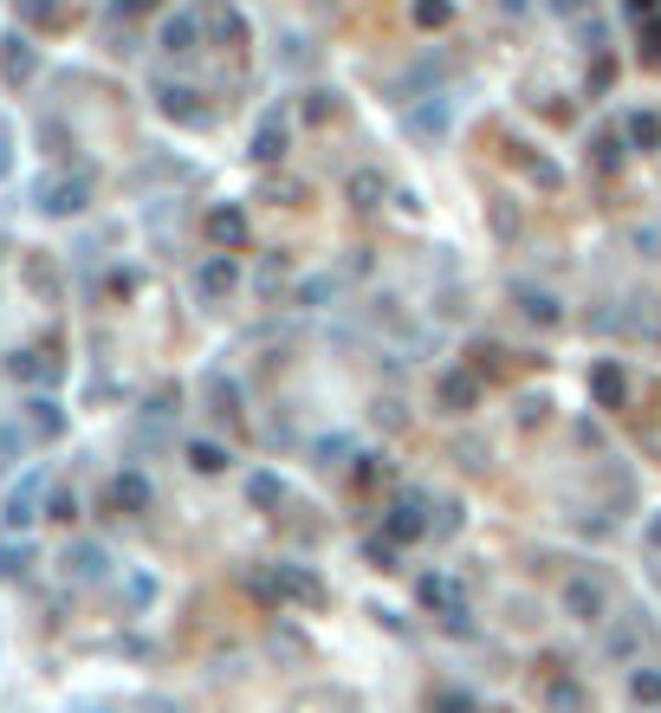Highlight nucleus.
<instances>
[{
	"label": "nucleus",
	"instance_id": "9b49d317",
	"mask_svg": "<svg viewBox=\"0 0 661 713\" xmlns=\"http://www.w3.org/2000/svg\"><path fill=\"white\" fill-rule=\"evenodd\" d=\"M603 655H609V661H636V655H642V630H636V623H616V630L603 636Z\"/></svg>",
	"mask_w": 661,
	"mask_h": 713
},
{
	"label": "nucleus",
	"instance_id": "dca6fc26",
	"mask_svg": "<svg viewBox=\"0 0 661 713\" xmlns=\"http://www.w3.org/2000/svg\"><path fill=\"white\" fill-rule=\"evenodd\" d=\"M189 461H195L202 474H220V467H227V454H220L215 441H195V448H189Z\"/></svg>",
	"mask_w": 661,
	"mask_h": 713
},
{
	"label": "nucleus",
	"instance_id": "ddd939ff",
	"mask_svg": "<svg viewBox=\"0 0 661 713\" xmlns=\"http://www.w3.org/2000/svg\"><path fill=\"white\" fill-rule=\"evenodd\" d=\"M26 565H33V545H13V539H7V545H0V577H20Z\"/></svg>",
	"mask_w": 661,
	"mask_h": 713
},
{
	"label": "nucleus",
	"instance_id": "20e7f679",
	"mask_svg": "<svg viewBox=\"0 0 661 713\" xmlns=\"http://www.w3.org/2000/svg\"><path fill=\"white\" fill-rule=\"evenodd\" d=\"M538 694H545V708L551 713H590V694L578 675H565L558 661H545V675H538Z\"/></svg>",
	"mask_w": 661,
	"mask_h": 713
},
{
	"label": "nucleus",
	"instance_id": "4468645a",
	"mask_svg": "<svg viewBox=\"0 0 661 713\" xmlns=\"http://www.w3.org/2000/svg\"><path fill=\"white\" fill-rule=\"evenodd\" d=\"M26 409H33V428H39V434H59V428H66L59 403H46V396H39V403H26Z\"/></svg>",
	"mask_w": 661,
	"mask_h": 713
},
{
	"label": "nucleus",
	"instance_id": "2eb2a0df",
	"mask_svg": "<svg viewBox=\"0 0 661 713\" xmlns=\"http://www.w3.org/2000/svg\"><path fill=\"white\" fill-rule=\"evenodd\" d=\"M429 713H474V694H460V688H441L435 701H429Z\"/></svg>",
	"mask_w": 661,
	"mask_h": 713
},
{
	"label": "nucleus",
	"instance_id": "9d476101",
	"mask_svg": "<svg viewBox=\"0 0 661 713\" xmlns=\"http://www.w3.org/2000/svg\"><path fill=\"white\" fill-rule=\"evenodd\" d=\"M66 570H72L78 584H98V577L111 570V558H104V545H72V552H66Z\"/></svg>",
	"mask_w": 661,
	"mask_h": 713
},
{
	"label": "nucleus",
	"instance_id": "1a4fd4ad",
	"mask_svg": "<svg viewBox=\"0 0 661 713\" xmlns=\"http://www.w3.org/2000/svg\"><path fill=\"white\" fill-rule=\"evenodd\" d=\"M629 701L642 713L661 708V661H636V668H629Z\"/></svg>",
	"mask_w": 661,
	"mask_h": 713
},
{
	"label": "nucleus",
	"instance_id": "6e6552de",
	"mask_svg": "<svg viewBox=\"0 0 661 713\" xmlns=\"http://www.w3.org/2000/svg\"><path fill=\"white\" fill-rule=\"evenodd\" d=\"M39 208L46 214H78L84 208V182H66V176H53V182H39Z\"/></svg>",
	"mask_w": 661,
	"mask_h": 713
},
{
	"label": "nucleus",
	"instance_id": "39448f33",
	"mask_svg": "<svg viewBox=\"0 0 661 713\" xmlns=\"http://www.w3.org/2000/svg\"><path fill=\"white\" fill-rule=\"evenodd\" d=\"M422 506L429 499L422 494H402L396 506H389V545H415L422 532H429V519H422Z\"/></svg>",
	"mask_w": 661,
	"mask_h": 713
},
{
	"label": "nucleus",
	"instance_id": "423d86ee",
	"mask_svg": "<svg viewBox=\"0 0 661 713\" xmlns=\"http://www.w3.org/2000/svg\"><path fill=\"white\" fill-rule=\"evenodd\" d=\"M149 480L144 474H117V480H111V494H104V506H111V512H117V519H137V512H149Z\"/></svg>",
	"mask_w": 661,
	"mask_h": 713
},
{
	"label": "nucleus",
	"instance_id": "f03ea898",
	"mask_svg": "<svg viewBox=\"0 0 661 713\" xmlns=\"http://www.w3.org/2000/svg\"><path fill=\"white\" fill-rule=\"evenodd\" d=\"M558 616L565 623H609V584L603 577H590V570H565V584H558Z\"/></svg>",
	"mask_w": 661,
	"mask_h": 713
},
{
	"label": "nucleus",
	"instance_id": "aec40b11",
	"mask_svg": "<svg viewBox=\"0 0 661 713\" xmlns=\"http://www.w3.org/2000/svg\"><path fill=\"white\" fill-rule=\"evenodd\" d=\"M649 539H656V545H661V519H656V532H649Z\"/></svg>",
	"mask_w": 661,
	"mask_h": 713
},
{
	"label": "nucleus",
	"instance_id": "f8f14e48",
	"mask_svg": "<svg viewBox=\"0 0 661 713\" xmlns=\"http://www.w3.org/2000/svg\"><path fill=\"white\" fill-rule=\"evenodd\" d=\"M247 499L273 512V506H286V480H280V474H253V480H247Z\"/></svg>",
	"mask_w": 661,
	"mask_h": 713
},
{
	"label": "nucleus",
	"instance_id": "6ab92c4d",
	"mask_svg": "<svg viewBox=\"0 0 661 713\" xmlns=\"http://www.w3.org/2000/svg\"><path fill=\"white\" fill-rule=\"evenodd\" d=\"M149 713H182L175 701H149Z\"/></svg>",
	"mask_w": 661,
	"mask_h": 713
},
{
	"label": "nucleus",
	"instance_id": "a211bd4d",
	"mask_svg": "<svg viewBox=\"0 0 661 713\" xmlns=\"http://www.w3.org/2000/svg\"><path fill=\"white\" fill-rule=\"evenodd\" d=\"M227 285H233V267H208V273H202V292H227Z\"/></svg>",
	"mask_w": 661,
	"mask_h": 713
},
{
	"label": "nucleus",
	"instance_id": "0eeeda50",
	"mask_svg": "<svg viewBox=\"0 0 661 713\" xmlns=\"http://www.w3.org/2000/svg\"><path fill=\"white\" fill-rule=\"evenodd\" d=\"M39 487H46V474H26V480L7 494V512H0V519H7V532H20V525H33V519H39Z\"/></svg>",
	"mask_w": 661,
	"mask_h": 713
},
{
	"label": "nucleus",
	"instance_id": "f3484780",
	"mask_svg": "<svg viewBox=\"0 0 661 713\" xmlns=\"http://www.w3.org/2000/svg\"><path fill=\"white\" fill-rule=\"evenodd\" d=\"M46 519H59V525H66V519H78V499L72 494H53V499H46Z\"/></svg>",
	"mask_w": 661,
	"mask_h": 713
},
{
	"label": "nucleus",
	"instance_id": "7ed1b4c3",
	"mask_svg": "<svg viewBox=\"0 0 661 713\" xmlns=\"http://www.w3.org/2000/svg\"><path fill=\"white\" fill-rule=\"evenodd\" d=\"M415 597L429 603V616H441L447 630H467V597H460V584H454V577L422 570V577H415Z\"/></svg>",
	"mask_w": 661,
	"mask_h": 713
},
{
	"label": "nucleus",
	"instance_id": "f257e3e1",
	"mask_svg": "<svg viewBox=\"0 0 661 713\" xmlns=\"http://www.w3.org/2000/svg\"><path fill=\"white\" fill-rule=\"evenodd\" d=\"M247 590L260 597V603H298V610H324L331 603V590H324V577L311 565H273V570H247Z\"/></svg>",
	"mask_w": 661,
	"mask_h": 713
}]
</instances>
